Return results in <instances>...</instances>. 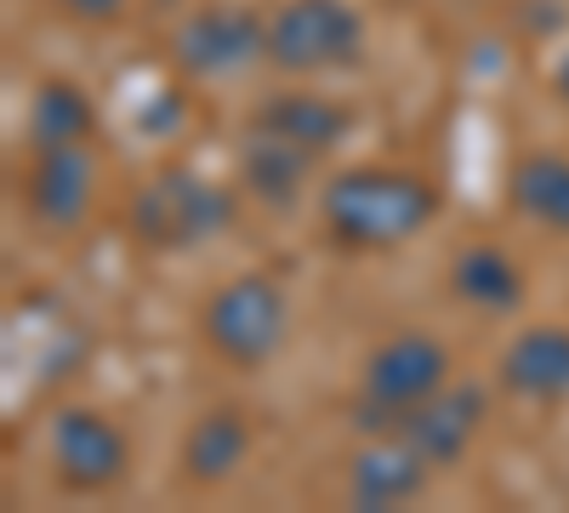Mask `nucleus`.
<instances>
[{
	"instance_id": "nucleus-1",
	"label": "nucleus",
	"mask_w": 569,
	"mask_h": 513,
	"mask_svg": "<svg viewBox=\"0 0 569 513\" xmlns=\"http://www.w3.org/2000/svg\"><path fill=\"white\" fill-rule=\"evenodd\" d=\"M445 195L433 177L405 166H348L325 182L319 223L330 246L342 251H393L410 246L427 223L439 217Z\"/></svg>"
},
{
	"instance_id": "nucleus-2",
	"label": "nucleus",
	"mask_w": 569,
	"mask_h": 513,
	"mask_svg": "<svg viewBox=\"0 0 569 513\" xmlns=\"http://www.w3.org/2000/svg\"><path fill=\"white\" fill-rule=\"evenodd\" d=\"M240 217V195L228 182L194 171V166H160L126 206V235L154 251V257H182L200 251L217 235H228Z\"/></svg>"
},
{
	"instance_id": "nucleus-3",
	"label": "nucleus",
	"mask_w": 569,
	"mask_h": 513,
	"mask_svg": "<svg viewBox=\"0 0 569 513\" xmlns=\"http://www.w3.org/2000/svg\"><path fill=\"white\" fill-rule=\"evenodd\" d=\"M206 348L233 371H262L291 337V297L273 274H233L200 308Z\"/></svg>"
},
{
	"instance_id": "nucleus-4",
	"label": "nucleus",
	"mask_w": 569,
	"mask_h": 513,
	"mask_svg": "<svg viewBox=\"0 0 569 513\" xmlns=\"http://www.w3.org/2000/svg\"><path fill=\"white\" fill-rule=\"evenodd\" d=\"M450 383V348L427 332H393L370 348L359 399H353V423L359 434H393L399 416L421 399H433Z\"/></svg>"
},
{
	"instance_id": "nucleus-5",
	"label": "nucleus",
	"mask_w": 569,
	"mask_h": 513,
	"mask_svg": "<svg viewBox=\"0 0 569 513\" xmlns=\"http://www.w3.org/2000/svg\"><path fill=\"white\" fill-rule=\"evenodd\" d=\"M365 52V18L353 0H284L268 18V63L279 75H330Z\"/></svg>"
},
{
	"instance_id": "nucleus-6",
	"label": "nucleus",
	"mask_w": 569,
	"mask_h": 513,
	"mask_svg": "<svg viewBox=\"0 0 569 513\" xmlns=\"http://www.w3.org/2000/svg\"><path fill=\"white\" fill-rule=\"evenodd\" d=\"M262 58H268V23L240 0L200 7L171 29V63L188 80H233Z\"/></svg>"
},
{
	"instance_id": "nucleus-7",
	"label": "nucleus",
	"mask_w": 569,
	"mask_h": 513,
	"mask_svg": "<svg viewBox=\"0 0 569 513\" xmlns=\"http://www.w3.org/2000/svg\"><path fill=\"white\" fill-rule=\"evenodd\" d=\"M131 468V440L120 423H109L103 411L91 405H63L52 416V474L80 491V496H98L114 491Z\"/></svg>"
},
{
	"instance_id": "nucleus-8",
	"label": "nucleus",
	"mask_w": 569,
	"mask_h": 513,
	"mask_svg": "<svg viewBox=\"0 0 569 513\" xmlns=\"http://www.w3.org/2000/svg\"><path fill=\"white\" fill-rule=\"evenodd\" d=\"M485 416H490V394L479 383H445L433 399L410 405L393 434L427 462V468H456L472 451V440H479Z\"/></svg>"
},
{
	"instance_id": "nucleus-9",
	"label": "nucleus",
	"mask_w": 569,
	"mask_h": 513,
	"mask_svg": "<svg viewBox=\"0 0 569 513\" xmlns=\"http://www.w3.org/2000/svg\"><path fill=\"white\" fill-rule=\"evenodd\" d=\"M91 195H98V166H91L86 144H69V149H40L29 155V171H23V206L40 228H69L86 223L91 211Z\"/></svg>"
},
{
	"instance_id": "nucleus-10",
	"label": "nucleus",
	"mask_w": 569,
	"mask_h": 513,
	"mask_svg": "<svg viewBox=\"0 0 569 513\" xmlns=\"http://www.w3.org/2000/svg\"><path fill=\"white\" fill-rule=\"evenodd\" d=\"M251 445H257L251 411H246V405H211V411H200L194 423H188V434H182V451H177L182 480H188V485H206V491H211V485H228L233 474L246 468Z\"/></svg>"
},
{
	"instance_id": "nucleus-11",
	"label": "nucleus",
	"mask_w": 569,
	"mask_h": 513,
	"mask_svg": "<svg viewBox=\"0 0 569 513\" xmlns=\"http://www.w3.org/2000/svg\"><path fill=\"white\" fill-rule=\"evenodd\" d=\"M325 155L291 144V137H279L268 126H246V144H240V189L268 206V211H284V206H297L302 189H308V177L319 171Z\"/></svg>"
},
{
	"instance_id": "nucleus-12",
	"label": "nucleus",
	"mask_w": 569,
	"mask_h": 513,
	"mask_svg": "<svg viewBox=\"0 0 569 513\" xmlns=\"http://www.w3.org/2000/svg\"><path fill=\"white\" fill-rule=\"evenodd\" d=\"M501 388L530 405H563L569 399V325H525L501 354Z\"/></svg>"
},
{
	"instance_id": "nucleus-13",
	"label": "nucleus",
	"mask_w": 569,
	"mask_h": 513,
	"mask_svg": "<svg viewBox=\"0 0 569 513\" xmlns=\"http://www.w3.org/2000/svg\"><path fill=\"white\" fill-rule=\"evenodd\" d=\"M427 480H433V468L399 434H365V445L348 462L353 507H405L427 491Z\"/></svg>"
},
{
	"instance_id": "nucleus-14",
	"label": "nucleus",
	"mask_w": 569,
	"mask_h": 513,
	"mask_svg": "<svg viewBox=\"0 0 569 513\" xmlns=\"http://www.w3.org/2000/svg\"><path fill=\"white\" fill-rule=\"evenodd\" d=\"M251 126H268L279 137H291V144L313 149V155H330L342 144V137L353 131V109L337 103V98H325V91H268L262 109L251 115Z\"/></svg>"
},
{
	"instance_id": "nucleus-15",
	"label": "nucleus",
	"mask_w": 569,
	"mask_h": 513,
	"mask_svg": "<svg viewBox=\"0 0 569 513\" xmlns=\"http://www.w3.org/2000/svg\"><path fill=\"white\" fill-rule=\"evenodd\" d=\"M507 206L518 217H530L536 228L569 235V155H552V149L518 155L507 171Z\"/></svg>"
},
{
	"instance_id": "nucleus-16",
	"label": "nucleus",
	"mask_w": 569,
	"mask_h": 513,
	"mask_svg": "<svg viewBox=\"0 0 569 513\" xmlns=\"http://www.w3.org/2000/svg\"><path fill=\"white\" fill-rule=\"evenodd\" d=\"M91 126H98V115H91V98L74 80H40L29 98V115H23V144L29 155L69 149V144H86Z\"/></svg>"
},
{
	"instance_id": "nucleus-17",
	"label": "nucleus",
	"mask_w": 569,
	"mask_h": 513,
	"mask_svg": "<svg viewBox=\"0 0 569 513\" xmlns=\"http://www.w3.org/2000/svg\"><path fill=\"white\" fill-rule=\"evenodd\" d=\"M450 286L461 303H472L479 314H512L525 303V268H518L501 246H467L456 263H450Z\"/></svg>"
},
{
	"instance_id": "nucleus-18",
	"label": "nucleus",
	"mask_w": 569,
	"mask_h": 513,
	"mask_svg": "<svg viewBox=\"0 0 569 513\" xmlns=\"http://www.w3.org/2000/svg\"><path fill=\"white\" fill-rule=\"evenodd\" d=\"M58 7L74 18V23H114L126 12V0H58Z\"/></svg>"
},
{
	"instance_id": "nucleus-19",
	"label": "nucleus",
	"mask_w": 569,
	"mask_h": 513,
	"mask_svg": "<svg viewBox=\"0 0 569 513\" xmlns=\"http://www.w3.org/2000/svg\"><path fill=\"white\" fill-rule=\"evenodd\" d=\"M552 91L569 103V52H563V58H558V69H552Z\"/></svg>"
}]
</instances>
